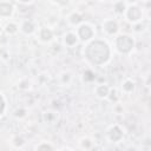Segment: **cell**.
Returning a JSON list of instances; mask_svg holds the SVG:
<instances>
[{
  "label": "cell",
  "instance_id": "obj_1",
  "mask_svg": "<svg viewBox=\"0 0 151 151\" xmlns=\"http://www.w3.org/2000/svg\"><path fill=\"white\" fill-rule=\"evenodd\" d=\"M112 48L109 42L100 38H93L84 47V58L92 66H103L111 60Z\"/></svg>",
  "mask_w": 151,
  "mask_h": 151
},
{
  "label": "cell",
  "instance_id": "obj_2",
  "mask_svg": "<svg viewBox=\"0 0 151 151\" xmlns=\"http://www.w3.org/2000/svg\"><path fill=\"white\" fill-rule=\"evenodd\" d=\"M136 41L134 38L130 34H116L113 39V50L122 55H129L134 50Z\"/></svg>",
  "mask_w": 151,
  "mask_h": 151
},
{
  "label": "cell",
  "instance_id": "obj_3",
  "mask_svg": "<svg viewBox=\"0 0 151 151\" xmlns=\"http://www.w3.org/2000/svg\"><path fill=\"white\" fill-rule=\"evenodd\" d=\"M76 33L79 38V41L86 44L96 37V28L92 24L87 21H83L76 27Z\"/></svg>",
  "mask_w": 151,
  "mask_h": 151
},
{
  "label": "cell",
  "instance_id": "obj_4",
  "mask_svg": "<svg viewBox=\"0 0 151 151\" xmlns=\"http://www.w3.org/2000/svg\"><path fill=\"white\" fill-rule=\"evenodd\" d=\"M124 18L130 22V24H136V22H139L143 20V11L142 8L133 4V5H127L125 12H124Z\"/></svg>",
  "mask_w": 151,
  "mask_h": 151
},
{
  "label": "cell",
  "instance_id": "obj_5",
  "mask_svg": "<svg viewBox=\"0 0 151 151\" xmlns=\"http://www.w3.org/2000/svg\"><path fill=\"white\" fill-rule=\"evenodd\" d=\"M106 138L110 143H119L124 138V130L119 124H113L106 130Z\"/></svg>",
  "mask_w": 151,
  "mask_h": 151
},
{
  "label": "cell",
  "instance_id": "obj_6",
  "mask_svg": "<svg viewBox=\"0 0 151 151\" xmlns=\"http://www.w3.org/2000/svg\"><path fill=\"white\" fill-rule=\"evenodd\" d=\"M101 29L106 35L113 37L119 32V24L113 18H106L101 22Z\"/></svg>",
  "mask_w": 151,
  "mask_h": 151
},
{
  "label": "cell",
  "instance_id": "obj_7",
  "mask_svg": "<svg viewBox=\"0 0 151 151\" xmlns=\"http://www.w3.org/2000/svg\"><path fill=\"white\" fill-rule=\"evenodd\" d=\"M35 37L41 44H50L54 40V32L47 26H41L37 29Z\"/></svg>",
  "mask_w": 151,
  "mask_h": 151
},
{
  "label": "cell",
  "instance_id": "obj_8",
  "mask_svg": "<svg viewBox=\"0 0 151 151\" xmlns=\"http://www.w3.org/2000/svg\"><path fill=\"white\" fill-rule=\"evenodd\" d=\"M38 29V26L34 20L32 19H24L19 24V32H21L25 35H33L35 34Z\"/></svg>",
  "mask_w": 151,
  "mask_h": 151
},
{
  "label": "cell",
  "instance_id": "obj_9",
  "mask_svg": "<svg viewBox=\"0 0 151 151\" xmlns=\"http://www.w3.org/2000/svg\"><path fill=\"white\" fill-rule=\"evenodd\" d=\"M61 41H63V45L65 47H68V48H72V47L77 46L80 42L76 31H68V32L64 33V35L61 38Z\"/></svg>",
  "mask_w": 151,
  "mask_h": 151
},
{
  "label": "cell",
  "instance_id": "obj_10",
  "mask_svg": "<svg viewBox=\"0 0 151 151\" xmlns=\"http://www.w3.org/2000/svg\"><path fill=\"white\" fill-rule=\"evenodd\" d=\"M14 14V6L8 1L0 2V19H11Z\"/></svg>",
  "mask_w": 151,
  "mask_h": 151
},
{
  "label": "cell",
  "instance_id": "obj_11",
  "mask_svg": "<svg viewBox=\"0 0 151 151\" xmlns=\"http://www.w3.org/2000/svg\"><path fill=\"white\" fill-rule=\"evenodd\" d=\"M41 119H42V122L45 124L54 125L59 120V112L58 111H53V110L44 111L42 114H41Z\"/></svg>",
  "mask_w": 151,
  "mask_h": 151
},
{
  "label": "cell",
  "instance_id": "obj_12",
  "mask_svg": "<svg viewBox=\"0 0 151 151\" xmlns=\"http://www.w3.org/2000/svg\"><path fill=\"white\" fill-rule=\"evenodd\" d=\"M110 86L107 84H98L94 86V90H93V93L94 96L98 98V99H107L109 97V93H110Z\"/></svg>",
  "mask_w": 151,
  "mask_h": 151
},
{
  "label": "cell",
  "instance_id": "obj_13",
  "mask_svg": "<svg viewBox=\"0 0 151 151\" xmlns=\"http://www.w3.org/2000/svg\"><path fill=\"white\" fill-rule=\"evenodd\" d=\"M58 83L60 86H70V84L72 83L73 80V73L68 70L66 71H61L59 74H58Z\"/></svg>",
  "mask_w": 151,
  "mask_h": 151
},
{
  "label": "cell",
  "instance_id": "obj_14",
  "mask_svg": "<svg viewBox=\"0 0 151 151\" xmlns=\"http://www.w3.org/2000/svg\"><path fill=\"white\" fill-rule=\"evenodd\" d=\"M84 21V17H83V14L80 13V12H78V11H73V12H71L68 15H67V22L71 25V26H73V27H77L79 24H81Z\"/></svg>",
  "mask_w": 151,
  "mask_h": 151
},
{
  "label": "cell",
  "instance_id": "obj_15",
  "mask_svg": "<svg viewBox=\"0 0 151 151\" xmlns=\"http://www.w3.org/2000/svg\"><path fill=\"white\" fill-rule=\"evenodd\" d=\"M120 88H122V92L126 93V94H130L134 91L136 88V83L134 80H132L131 78H126L122 81V85H120Z\"/></svg>",
  "mask_w": 151,
  "mask_h": 151
},
{
  "label": "cell",
  "instance_id": "obj_16",
  "mask_svg": "<svg viewBox=\"0 0 151 151\" xmlns=\"http://www.w3.org/2000/svg\"><path fill=\"white\" fill-rule=\"evenodd\" d=\"M4 32H5L7 35H9V37H13V35L18 34V33H19V24H17L15 21L9 20V21L5 25Z\"/></svg>",
  "mask_w": 151,
  "mask_h": 151
},
{
  "label": "cell",
  "instance_id": "obj_17",
  "mask_svg": "<svg viewBox=\"0 0 151 151\" xmlns=\"http://www.w3.org/2000/svg\"><path fill=\"white\" fill-rule=\"evenodd\" d=\"M127 7V4L124 1V0H116L113 2V12L117 14V15H123L125 9Z\"/></svg>",
  "mask_w": 151,
  "mask_h": 151
},
{
  "label": "cell",
  "instance_id": "obj_18",
  "mask_svg": "<svg viewBox=\"0 0 151 151\" xmlns=\"http://www.w3.org/2000/svg\"><path fill=\"white\" fill-rule=\"evenodd\" d=\"M79 147L83 149V150H90L93 147V142L91 138L88 137H83L80 140H79Z\"/></svg>",
  "mask_w": 151,
  "mask_h": 151
},
{
  "label": "cell",
  "instance_id": "obj_19",
  "mask_svg": "<svg viewBox=\"0 0 151 151\" xmlns=\"http://www.w3.org/2000/svg\"><path fill=\"white\" fill-rule=\"evenodd\" d=\"M96 79V74L92 70H86L83 73V81L84 83H92Z\"/></svg>",
  "mask_w": 151,
  "mask_h": 151
},
{
  "label": "cell",
  "instance_id": "obj_20",
  "mask_svg": "<svg viewBox=\"0 0 151 151\" xmlns=\"http://www.w3.org/2000/svg\"><path fill=\"white\" fill-rule=\"evenodd\" d=\"M34 149H35V150H54V146H53L51 143L42 140V142H40L39 144H37Z\"/></svg>",
  "mask_w": 151,
  "mask_h": 151
},
{
  "label": "cell",
  "instance_id": "obj_21",
  "mask_svg": "<svg viewBox=\"0 0 151 151\" xmlns=\"http://www.w3.org/2000/svg\"><path fill=\"white\" fill-rule=\"evenodd\" d=\"M6 109H7V101H6V98L5 96L0 92V117H2L6 112Z\"/></svg>",
  "mask_w": 151,
  "mask_h": 151
},
{
  "label": "cell",
  "instance_id": "obj_22",
  "mask_svg": "<svg viewBox=\"0 0 151 151\" xmlns=\"http://www.w3.org/2000/svg\"><path fill=\"white\" fill-rule=\"evenodd\" d=\"M146 29V25L144 24V21H139V22H136L133 24V31L136 33H140V32H144Z\"/></svg>",
  "mask_w": 151,
  "mask_h": 151
},
{
  "label": "cell",
  "instance_id": "obj_23",
  "mask_svg": "<svg viewBox=\"0 0 151 151\" xmlns=\"http://www.w3.org/2000/svg\"><path fill=\"white\" fill-rule=\"evenodd\" d=\"M14 117L15 118H19V119H21V118H24V117H26V114H27V110L25 109V107H18L15 111H14Z\"/></svg>",
  "mask_w": 151,
  "mask_h": 151
},
{
  "label": "cell",
  "instance_id": "obj_24",
  "mask_svg": "<svg viewBox=\"0 0 151 151\" xmlns=\"http://www.w3.org/2000/svg\"><path fill=\"white\" fill-rule=\"evenodd\" d=\"M13 144H14L17 147H21V146L25 144V139H24L21 136H15L14 139H13Z\"/></svg>",
  "mask_w": 151,
  "mask_h": 151
},
{
  "label": "cell",
  "instance_id": "obj_25",
  "mask_svg": "<svg viewBox=\"0 0 151 151\" xmlns=\"http://www.w3.org/2000/svg\"><path fill=\"white\" fill-rule=\"evenodd\" d=\"M112 101H117L119 97H117V90L116 88H110V93H109V97Z\"/></svg>",
  "mask_w": 151,
  "mask_h": 151
},
{
  "label": "cell",
  "instance_id": "obj_26",
  "mask_svg": "<svg viewBox=\"0 0 151 151\" xmlns=\"http://www.w3.org/2000/svg\"><path fill=\"white\" fill-rule=\"evenodd\" d=\"M15 1L19 4H22V5H28V4H32L34 0H15Z\"/></svg>",
  "mask_w": 151,
  "mask_h": 151
},
{
  "label": "cell",
  "instance_id": "obj_27",
  "mask_svg": "<svg viewBox=\"0 0 151 151\" xmlns=\"http://www.w3.org/2000/svg\"><path fill=\"white\" fill-rule=\"evenodd\" d=\"M52 4H54V5H63V4H65L66 2V0H50Z\"/></svg>",
  "mask_w": 151,
  "mask_h": 151
},
{
  "label": "cell",
  "instance_id": "obj_28",
  "mask_svg": "<svg viewBox=\"0 0 151 151\" xmlns=\"http://www.w3.org/2000/svg\"><path fill=\"white\" fill-rule=\"evenodd\" d=\"M124 1H125L127 5H133V4H137L139 0H124Z\"/></svg>",
  "mask_w": 151,
  "mask_h": 151
},
{
  "label": "cell",
  "instance_id": "obj_29",
  "mask_svg": "<svg viewBox=\"0 0 151 151\" xmlns=\"http://www.w3.org/2000/svg\"><path fill=\"white\" fill-rule=\"evenodd\" d=\"M100 1H111V0H100Z\"/></svg>",
  "mask_w": 151,
  "mask_h": 151
}]
</instances>
